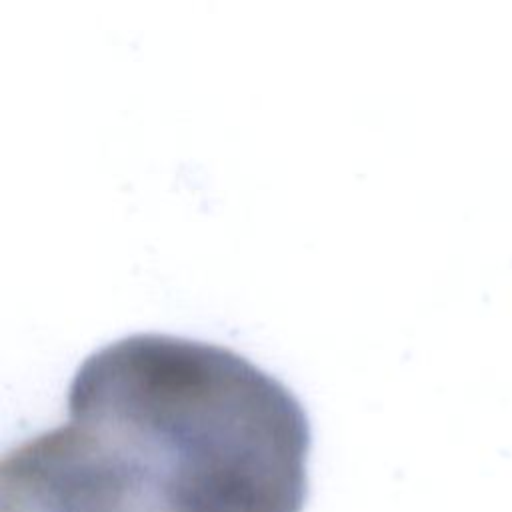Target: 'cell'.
<instances>
[{"mask_svg":"<svg viewBox=\"0 0 512 512\" xmlns=\"http://www.w3.org/2000/svg\"><path fill=\"white\" fill-rule=\"evenodd\" d=\"M310 422L248 358L134 334L76 370L68 420L0 462V512H302Z\"/></svg>","mask_w":512,"mask_h":512,"instance_id":"1","label":"cell"}]
</instances>
